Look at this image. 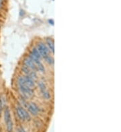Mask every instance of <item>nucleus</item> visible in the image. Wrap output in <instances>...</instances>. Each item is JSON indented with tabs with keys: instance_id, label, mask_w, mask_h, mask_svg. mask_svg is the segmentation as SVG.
Listing matches in <instances>:
<instances>
[{
	"instance_id": "obj_1",
	"label": "nucleus",
	"mask_w": 121,
	"mask_h": 132,
	"mask_svg": "<svg viewBox=\"0 0 121 132\" xmlns=\"http://www.w3.org/2000/svg\"><path fill=\"white\" fill-rule=\"evenodd\" d=\"M18 85L19 90L22 94L24 98H30L33 96L34 91L33 89L28 86L24 81L23 76H20L18 78Z\"/></svg>"
},
{
	"instance_id": "obj_2",
	"label": "nucleus",
	"mask_w": 121,
	"mask_h": 132,
	"mask_svg": "<svg viewBox=\"0 0 121 132\" xmlns=\"http://www.w3.org/2000/svg\"><path fill=\"white\" fill-rule=\"evenodd\" d=\"M4 120H5V123H6L7 132H12L14 125H13V121L11 120L10 110L8 107H6L4 110Z\"/></svg>"
},
{
	"instance_id": "obj_3",
	"label": "nucleus",
	"mask_w": 121,
	"mask_h": 132,
	"mask_svg": "<svg viewBox=\"0 0 121 132\" xmlns=\"http://www.w3.org/2000/svg\"><path fill=\"white\" fill-rule=\"evenodd\" d=\"M16 114H17L18 117H19L20 120L22 121H30L31 119L30 116L28 114L27 111L24 110V108L20 105H17L16 107Z\"/></svg>"
},
{
	"instance_id": "obj_4",
	"label": "nucleus",
	"mask_w": 121,
	"mask_h": 132,
	"mask_svg": "<svg viewBox=\"0 0 121 132\" xmlns=\"http://www.w3.org/2000/svg\"><path fill=\"white\" fill-rule=\"evenodd\" d=\"M37 49L38 51V52L40 53L42 58H44L45 59L49 55V50L44 43H42V42L38 43L37 44Z\"/></svg>"
},
{
	"instance_id": "obj_5",
	"label": "nucleus",
	"mask_w": 121,
	"mask_h": 132,
	"mask_svg": "<svg viewBox=\"0 0 121 132\" xmlns=\"http://www.w3.org/2000/svg\"><path fill=\"white\" fill-rule=\"evenodd\" d=\"M38 85L40 91V93L42 94V96L43 97V98L45 99H50L51 98V94L49 93V91H48L45 83L42 82V81H39L38 83Z\"/></svg>"
},
{
	"instance_id": "obj_6",
	"label": "nucleus",
	"mask_w": 121,
	"mask_h": 132,
	"mask_svg": "<svg viewBox=\"0 0 121 132\" xmlns=\"http://www.w3.org/2000/svg\"><path fill=\"white\" fill-rule=\"evenodd\" d=\"M28 57L34 61L35 64H37L38 63L40 62L41 58H42V56L40 55V53L38 52V51L37 50V48H33L31 50Z\"/></svg>"
},
{
	"instance_id": "obj_7",
	"label": "nucleus",
	"mask_w": 121,
	"mask_h": 132,
	"mask_svg": "<svg viewBox=\"0 0 121 132\" xmlns=\"http://www.w3.org/2000/svg\"><path fill=\"white\" fill-rule=\"evenodd\" d=\"M24 65L26 66V67H28L29 69H30L32 71L36 72L37 70L36 64L29 57H26V58H24Z\"/></svg>"
},
{
	"instance_id": "obj_8",
	"label": "nucleus",
	"mask_w": 121,
	"mask_h": 132,
	"mask_svg": "<svg viewBox=\"0 0 121 132\" xmlns=\"http://www.w3.org/2000/svg\"><path fill=\"white\" fill-rule=\"evenodd\" d=\"M27 108L28 111L31 113L32 116H37L39 112V108L37 106V105L34 103H30L27 104Z\"/></svg>"
},
{
	"instance_id": "obj_9",
	"label": "nucleus",
	"mask_w": 121,
	"mask_h": 132,
	"mask_svg": "<svg viewBox=\"0 0 121 132\" xmlns=\"http://www.w3.org/2000/svg\"><path fill=\"white\" fill-rule=\"evenodd\" d=\"M23 77H24L25 83L30 88H32V89L34 88V86H35V80H33L29 75H25V76H23Z\"/></svg>"
},
{
	"instance_id": "obj_10",
	"label": "nucleus",
	"mask_w": 121,
	"mask_h": 132,
	"mask_svg": "<svg viewBox=\"0 0 121 132\" xmlns=\"http://www.w3.org/2000/svg\"><path fill=\"white\" fill-rule=\"evenodd\" d=\"M47 47H48V50L53 53L55 51V45H54V41L51 39L48 38L47 39Z\"/></svg>"
},
{
	"instance_id": "obj_11",
	"label": "nucleus",
	"mask_w": 121,
	"mask_h": 132,
	"mask_svg": "<svg viewBox=\"0 0 121 132\" xmlns=\"http://www.w3.org/2000/svg\"><path fill=\"white\" fill-rule=\"evenodd\" d=\"M5 104H6V100H5V98L1 96L0 97V115H1V113L3 110V108L5 106Z\"/></svg>"
},
{
	"instance_id": "obj_12",
	"label": "nucleus",
	"mask_w": 121,
	"mask_h": 132,
	"mask_svg": "<svg viewBox=\"0 0 121 132\" xmlns=\"http://www.w3.org/2000/svg\"><path fill=\"white\" fill-rule=\"evenodd\" d=\"M22 71L25 73L26 75H29L30 73V72H31L32 70H31L30 69H29L28 67H26V66L24 65V66L22 67Z\"/></svg>"
},
{
	"instance_id": "obj_13",
	"label": "nucleus",
	"mask_w": 121,
	"mask_h": 132,
	"mask_svg": "<svg viewBox=\"0 0 121 132\" xmlns=\"http://www.w3.org/2000/svg\"><path fill=\"white\" fill-rule=\"evenodd\" d=\"M36 66H37V70H38L40 72H44L45 70V68L44 66H43V64H42L41 62H39V63H38L37 64H36Z\"/></svg>"
},
{
	"instance_id": "obj_14",
	"label": "nucleus",
	"mask_w": 121,
	"mask_h": 132,
	"mask_svg": "<svg viewBox=\"0 0 121 132\" xmlns=\"http://www.w3.org/2000/svg\"><path fill=\"white\" fill-rule=\"evenodd\" d=\"M45 60H46V61H47L48 64H50V65H53L54 63L53 58H52L51 56H50V55H48V57H47V58H45Z\"/></svg>"
},
{
	"instance_id": "obj_15",
	"label": "nucleus",
	"mask_w": 121,
	"mask_h": 132,
	"mask_svg": "<svg viewBox=\"0 0 121 132\" xmlns=\"http://www.w3.org/2000/svg\"><path fill=\"white\" fill-rule=\"evenodd\" d=\"M18 132H26V131L24 130V129L23 127H19L18 129Z\"/></svg>"
}]
</instances>
